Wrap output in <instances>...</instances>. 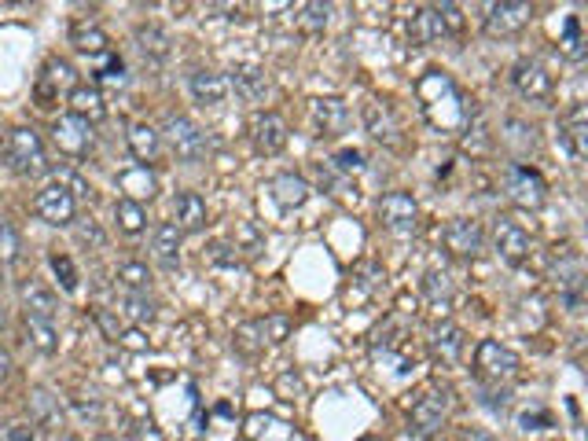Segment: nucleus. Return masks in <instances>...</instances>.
Masks as SVG:
<instances>
[{
    "label": "nucleus",
    "instance_id": "obj_1",
    "mask_svg": "<svg viewBox=\"0 0 588 441\" xmlns=\"http://www.w3.org/2000/svg\"><path fill=\"white\" fill-rule=\"evenodd\" d=\"M416 100H419V111L427 118L430 129H438V133H456L460 125L471 122V111H467L464 96L456 89V81L449 74H441V70H427L423 78L416 81Z\"/></svg>",
    "mask_w": 588,
    "mask_h": 441
},
{
    "label": "nucleus",
    "instance_id": "obj_2",
    "mask_svg": "<svg viewBox=\"0 0 588 441\" xmlns=\"http://www.w3.org/2000/svg\"><path fill=\"white\" fill-rule=\"evenodd\" d=\"M0 159H4V166L15 177H41V173L52 170L45 155V140L30 125H15V129L4 133V140H0Z\"/></svg>",
    "mask_w": 588,
    "mask_h": 441
},
{
    "label": "nucleus",
    "instance_id": "obj_3",
    "mask_svg": "<svg viewBox=\"0 0 588 441\" xmlns=\"http://www.w3.org/2000/svg\"><path fill=\"white\" fill-rule=\"evenodd\" d=\"M522 361L519 353L504 346L497 339H482L475 350V375L482 379V386H508L519 375Z\"/></svg>",
    "mask_w": 588,
    "mask_h": 441
},
{
    "label": "nucleus",
    "instance_id": "obj_4",
    "mask_svg": "<svg viewBox=\"0 0 588 441\" xmlns=\"http://www.w3.org/2000/svg\"><path fill=\"white\" fill-rule=\"evenodd\" d=\"M162 136H166V144H170L173 159L184 162V166H195V162L206 159V133L199 125L188 118V114H170L166 125H162Z\"/></svg>",
    "mask_w": 588,
    "mask_h": 441
},
{
    "label": "nucleus",
    "instance_id": "obj_5",
    "mask_svg": "<svg viewBox=\"0 0 588 441\" xmlns=\"http://www.w3.org/2000/svg\"><path fill=\"white\" fill-rule=\"evenodd\" d=\"M504 195L515 206H522V210H541L544 199H548V181L533 166L511 162L508 170H504Z\"/></svg>",
    "mask_w": 588,
    "mask_h": 441
},
{
    "label": "nucleus",
    "instance_id": "obj_6",
    "mask_svg": "<svg viewBox=\"0 0 588 441\" xmlns=\"http://www.w3.org/2000/svg\"><path fill=\"white\" fill-rule=\"evenodd\" d=\"M530 23H533V4H526V0H500V4H489L482 30L493 41H504V37L522 34Z\"/></svg>",
    "mask_w": 588,
    "mask_h": 441
},
{
    "label": "nucleus",
    "instance_id": "obj_7",
    "mask_svg": "<svg viewBox=\"0 0 588 441\" xmlns=\"http://www.w3.org/2000/svg\"><path fill=\"white\" fill-rule=\"evenodd\" d=\"M52 144H56V151L63 155V159H89L92 147H96V136H92V125L81 122V118H74V114H63V118H56V125H52Z\"/></svg>",
    "mask_w": 588,
    "mask_h": 441
},
{
    "label": "nucleus",
    "instance_id": "obj_8",
    "mask_svg": "<svg viewBox=\"0 0 588 441\" xmlns=\"http://www.w3.org/2000/svg\"><path fill=\"white\" fill-rule=\"evenodd\" d=\"M34 214L52 228H67V225H74V217H78V199H74L63 184L52 181L34 195Z\"/></svg>",
    "mask_w": 588,
    "mask_h": 441
},
{
    "label": "nucleus",
    "instance_id": "obj_9",
    "mask_svg": "<svg viewBox=\"0 0 588 441\" xmlns=\"http://www.w3.org/2000/svg\"><path fill=\"white\" fill-rule=\"evenodd\" d=\"M493 250H497V258L504 265H522V261L530 258V232L515 217L500 214L493 221Z\"/></svg>",
    "mask_w": 588,
    "mask_h": 441
},
{
    "label": "nucleus",
    "instance_id": "obj_10",
    "mask_svg": "<svg viewBox=\"0 0 588 441\" xmlns=\"http://www.w3.org/2000/svg\"><path fill=\"white\" fill-rule=\"evenodd\" d=\"M511 85H515V92H519L522 100H530V103L552 100V89H555L552 74H548L544 63H537V59H519V63L511 67Z\"/></svg>",
    "mask_w": 588,
    "mask_h": 441
},
{
    "label": "nucleus",
    "instance_id": "obj_11",
    "mask_svg": "<svg viewBox=\"0 0 588 441\" xmlns=\"http://www.w3.org/2000/svg\"><path fill=\"white\" fill-rule=\"evenodd\" d=\"M379 221H383V228H390L394 236L416 232V221H419L416 199L408 192H386L383 199H379Z\"/></svg>",
    "mask_w": 588,
    "mask_h": 441
},
{
    "label": "nucleus",
    "instance_id": "obj_12",
    "mask_svg": "<svg viewBox=\"0 0 588 441\" xmlns=\"http://www.w3.org/2000/svg\"><path fill=\"white\" fill-rule=\"evenodd\" d=\"M445 416H449V397L441 394V390H423L416 397V405H412V430H416L419 438H430V434H438L445 427Z\"/></svg>",
    "mask_w": 588,
    "mask_h": 441
},
{
    "label": "nucleus",
    "instance_id": "obj_13",
    "mask_svg": "<svg viewBox=\"0 0 588 441\" xmlns=\"http://www.w3.org/2000/svg\"><path fill=\"white\" fill-rule=\"evenodd\" d=\"M250 140H254V147H258V155L272 159V155H280L283 147H287L291 129H287V122H283L276 111H265L250 122Z\"/></svg>",
    "mask_w": 588,
    "mask_h": 441
},
{
    "label": "nucleus",
    "instance_id": "obj_14",
    "mask_svg": "<svg viewBox=\"0 0 588 441\" xmlns=\"http://www.w3.org/2000/svg\"><path fill=\"white\" fill-rule=\"evenodd\" d=\"M441 243H445V250H449L453 258H475L478 250H482V243H486V236H482V225H478V221H471V217H453V221L445 225V232H441Z\"/></svg>",
    "mask_w": 588,
    "mask_h": 441
},
{
    "label": "nucleus",
    "instance_id": "obj_15",
    "mask_svg": "<svg viewBox=\"0 0 588 441\" xmlns=\"http://www.w3.org/2000/svg\"><path fill=\"white\" fill-rule=\"evenodd\" d=\"M59 89H78L74 85V67H70L67 59H48L45 63V74L37 78V89H34V96H37V107H52L56 103V96H59Z\"/></svg>",
    "mask_w": 588,
    "mask_h": 441
},
{
    "label": "nucleus",
    "instance_id": "obj_16",
    "mask_svg": "<svg viewBox=\"0 0 588 441\" xmlns=\"http://www.w3.org/2000/svg\"><path fill=\"white\" fill-rule=\"evenodd\" d=\"M430 357L445 364V368L460 364V357H464V331L449 324V320L434 324V331H430Z\"/></svg>",
    "mask_w": 588,
    "mask_h": 441
},
{
    "label": "nucleus",
    "instance_id": "obj_17",
    "mask_svg": "<svg viewBox=\"0 0 588 441\" xmlns=\"http://www.w3.org/2000/svg\"><path fill=\"white\" fill-rule=\"evenodd\" d=\"M188 92H192V100L199 107H221L228 100V92H232V81L225 74H217V70H195L192 81H188Z\"/></svg>",
    "mask_w": 588,
    "mask_h": 441
},
{
    "label": "nucleus",
    "instance_id": "obj_18",
    "mask_svg": "<svg viewBox=\"0 0 588 441\" xmlns=\"http://www.w3.org/2000/svg\"><path fill=\"white\" fill-rule=\"evenodd\" d=\"M408 37H412V45H438V41H445V37H449L438 4H427V8H416V12H412Z\"/></svg>",
    "mask_w": 588,
    "mask_h": 441
},
{
    "label": "nucleus",
    "instance_id": "obj_19",
    "mask_svg": "<svg viewBox=\"0 0 588 441\" xmlns=\"http://www.w3.org/2000/svg\"><path fill=\"white\" fill-rule=\"evenodd\" d=\"M19 298H23V306L30 317H41V320H56L59 317V298L56 291L41 280H23L19 287Z\"/></svg>",
    "mask_w": 588,
    "mask_h": 441
},
{
    "label": "nucleus",
    "instance_id": "obj_20",
    "mask_svg": "<svg viewBox=\"0 0 588 441\" xmlns=\"http://www.w3.org/2000/svg\"><path fill=\"white\" fill-rule=\"evenodd\" d=\"M30 423L41 430H52V434L63 430V408H59V397L48 394L45 386H34V390H30Z\"/></svg>",
    "mask_w": 588,
    "mask_h": 441
},
{
    "label": "nucleus",
    "instance_id": "obj_21",
    "mask_svg": "<svg viewBox=\"0 0 588 441\" xmlns=\"http://www.w3.org/2000/svg\"><path fill=\"white\" fill-rule=\"evenodd\" d=\"M423 302H427V309L438 317V324L449 317V309H453V283H449L445 272L430 269L427 276H423Z\"/></svg>",
    "mask_w": 588,
    "mask_h": 441
},
{
    "label": "nucleus",
    "instance_id": "obj_22",
    "mask_svg": "<svg viewBox=\"0 0 588 441\" xmlns=\"http://www.w3.org/2000/svg\"><path fill=\"white\" fill-rule=\"evenodd\" d=\"M67 103H70V114L81 118V122H103L107 118V103H103V92L96 85H78L74 92H67Z\"/></svg>",
    "mask_w": 588,
    "mask_h": 441
},
{
    "label": "nucleus",
    "instance_id": "obj_23",
    "mask_svg": "<svg viewBox=\"0 0 588 441\" xmlns=\"http://www.w3.org/2000/svg\"><path fill=\"white\" fill-rule=\"evenodd\" d=\"M118 188H122V199H133V203L144 206V199H155V192H159V181H155V173L147 170V166H129V170L118 173Z\"/></svg>",
    "mask_w": 588,
    "mask_h": 441
},
{
    "label": "nucleus",
    "instance_id": "obj_24",
    "mask_svg": "<svg viewBox=\"0 0 588 441\" xmlns=\"http://www.w3.org/2000/svg\"><path fill=\"white\" fill-rule=\"evenodd\" d=\"M313 122L324 136H335L350 122V107L339 96H320V100H313Z\"/></svg>",
    "mask_w": 588,
    "mask_h": 441
},
{
    "label": "nucleus",
    "instance_id": "obj_25",
    "mask_svg": "<svg viewBox=\"0 0 588 441\" xmlns=\"http://www.w3.org/2000/svg\"><path fill=\"white\" fill-rule=\"evenodd\" d=\"M129 151H133V159L140 162V166H151V162L162 155V129H155V125H147V122H136L133 129H129Z\"/></svg>",
    "mask_w": 588,
    "mask_h": 441
},
{
    "label": "nucleus",
    "instance_id": "obj_26",
    "mask_svg": "<svg viewBox=\"0 0 588 441\" xmlns=\"http://www.w3.org/2000/svg\"><path fill=\"white\" fill-rule=\"evenodd\" d=\"M70 45L78 48V52H85V56H107L111 52V41H107V34H103L100 26L96 23H89V19H74L70 23Z\"/></svg>",
    "mask_w": 588,
    "mask_h": 441
},
{
    "label": "nucleus",
    "instance_id": "obj_27",
    "mask_svg": "<svg viewBox=\"0 0 588 441\" xmlns=\"http://www.w3.org/2000/svg\"><path fill=\"white\" fill-rule=\"evenodd\" d=\"M181 236H184V232L173 225V221L159 225L151 250H155V261H159L162 269H181Z\"/></svg>",
    "mask_w": 588,
    "mask_h": 441
},
{
    "label": "nucleus",
    "instance_id": "obj_28",
    "mask_svg": "<svg viewBox=\"0 0 588 441\" xmlns=\"http://www.w3.org/2000/svg\"><path fill=\"white\" fill-rule=\"evenodd\" d=\"M173 41H170V34L162 30V26H136V48L144 52V59L147 63H166L170 59V52H173Z\"/></svg>",
    "mask_w": 588,
    "mask_h": 441
},
{
    "label": "nucleus",
    "instance_id": "obj_29",
    "mask_svg": "<svg viewBox=\"0 0 588 441\" xmlns=\"http://www.w3.org/2000/svg\"><path fill=\"white\" fill-rule=\"evenodd\" d=\"M173 217L181 232H199L206 225V203L195 192H181L173 199Z\"/></svg>",
    "mask_w": 588,
    "mask_h": 441
},
{
    "label": "nucleus",
    "instance_id": "obj_30",
    "mask_svg": "<svg viewBox=\"0 0 588 441\" xmlns=\"http://www.w3.org/2000/svg\"><path fill=\"white\" fill-rule=\"evenodd\" d=\"M309 192H313V188H309L302 177H294V173H280V177L272 181V199H276L283 210H298V206L309 199Z\"/></svg>",
    "mask_w": 588,
    "mask_h": 441
},
{
    "label": "nucleus",
    "instance_id": "obj_31",
    "mask_svg": "<svg viewBox=\"0 0 588 441\" xmlns=\"http://www.w3.org/2000/svg\"><path fill=\"white\" fill-rule=\"evenodd\" d=\"M364 125H368V133H372L379 144H397V140H401V136H397L394 114H390V107H383V103H368V107H364Z\"/></svg>",
    "mask_w": 588,
    "mask_h": 441
},
{
    "label": "nucleus",
    "instance_id": "obj_32",
    "mask_svg": "<svg viewBox=\"0 0 588 441\" xmlns=\"http://www.w3.org/2000/svg\"><path fill=\"white\" fill-rule=\"evenodd\" d=\"M232 85H236V92L243 96V100L258 103L265 100V92H269V78H265V70L261 67H236L232 70Z\"/></svg>",
    "mask_w": 588,
    "mask_h": 441
},
{
    "label": "nucleus",
    "instance_id": "obj_33",
    "mask_svg": "<svg viewBox=\"0 0 588 441\" xmlns=\"http://www.w3.org/2000/svg\"><path fill=\"white\" fill-rule=\"evenodd\" d=\"M23 324H26V339H30V346H34L37 353H45V357H56L59 335H56V328H52V320H41V317H30V313H26Z\"/></svg>",
    "mask_w": 588,
    "mask_h": 441
},
{
    "label": "nucleus",
    "instance_id": "obj_34",
    "mask_svg": "<svg viewBox=\"0 0 588 441\" xmlns=\"http://www.w3.org/2000/svg\"><path fill=\"white\" fill-rule=\"evenodd\" d=\"M114 225H118L122 236H140L147 228V210L133 199H118L114 203Z\"/></svg>",
    "mask_w": 588,
    "mask_h": 441
},
{
    "label": "nucleus",
    "instance_id": "obj_35",
    "mask_svg": "<svg viewBox=\"0 0 588 441\" xmlns=\"http://www.w3.org/2000/svg\"><path fill=\"white\" fill-rule=\"evenodd\" d=\"M294 23H298V30H302L306 37H320L331 23V4H320V0L302 4L298 15H294Z\"/></svg>",
    "mask_w": 588,
    "mask_h": 441
},
{
    "label": "nucleus",
    "instance_id": "obj_36",
    "mask_svg": "<svg viewBox=\"0 0 588 441\" xmlns=\"http://www.w3.org/2000/svg\"><path fill=\"white\" fill-rule=\"evenodd\" d=\"M559 56L570 59V63H577V59L588 56V34L581 30V23H577V15H570L563 26V37H559Z\"/></svg>",
    "mask_w": 588,
    "mask_h": 441
},
{
    "label": "nucleus",
    "instance_id": "obj_37",
    "mask_svg": "<svg viewBox=\"0 0 588 441\" xmlns=\"http://www.w3.org/2000/svg\"><path fill=\"white\" fill-rule=\"evenodd\" d=\"M118 283H122L125 291L147 294V287H151V272H147L144 261H122V265H118Z\"/></svg>",
    "mask_w": 588,
    "mask_h": 441
},
{
    "label": "nucleus",
    "instance_id": "obj_38",
    "mask_svg": "<svg viewBox=\"0 0 588 441\" xmlns=\"http://www.w3.org/2000/svg\"><path fill=\"white\" fill-rule=\"evenodd\" d=\"M118 313L129 317L133 324H151V320H155V306H151V298H147V294H133V291L122 294V309H118Z\"/></svg>",
    "mask_w": 588,
    "mask_h": 441
},
{
    "label": "nucleus",
    "instance_id": "obj_39",
    "mask_svg": "<svg viewBox=\"0 0 588 441\" xmlns=\"http://www.w3.org/2000/svg\"><path fill=\"white\" fill-rule=\"evenodd\" d=\"M96 81L100 85H111V89H125V63L122 56H114V52H107V56H100V67H96Z\"/></svg>",
    "mask_w": 588,
    "mask_h": 441
},
{
    "label": "nucleus",
    "instance_id": "obj_40",
    "mask_svg": "<svg viewBox=\"0 0 588 441\" xmlns=\"http://www.w3.org/2000/svg\"><path fill=\"white\" fill-rule=\"evenodd\" d=\"M232 339H236V350L243 353V357H254V353L265 346V335H261V324H258V320H247V324H239Z\"/></svg>",
    "mask_w": 588,
    "mask_h": 441
},
{
    "label": "nucleus",
    "instance_id": "obj_41",
    "mask_svg": "<svg viewBox=\"0 0 588 441\" xmlns=\"http://www.w3.org/2000/svg\"><path fill=\"white\" fill-rule=\"evenodd\" d=\"M19 254H23V236L15 232L12 221H4V217H0V265H12V261H19Z\"/></svg>",
    "mask_w": 588,
    "mask_h": 441
},
{
    "label": "nucleus",
    "instance_id": "obj_42",
    "mask_svg": "<svg viewBox=\"0 0 588 441\" xmlns=\"http://www.w3.org/2000/svg\"><path fill=\"white\" fill-rule=\"evenodd\" d=\"M70 405H74V412H78L85 423H92V427H100V423H103L100 397H92V394H70Z\"/></svg>",
    "mask_w": 588,
    "mask_h": 441
},
{
    "label": "nucleus",
    "instance_id": "obj_43",
    "mask_svg": "<svg viewBox=\"0 0 588 441\" xmlns=\"http://www.w3.org/2000/svg\"><path fill=\"white\" fill-rule=\"evenodd\" d=\"M48 265H52V272H56V280L63 291H78V269H74V261L67 258V254H52L48 258Z\"/></svg>",
    "mask_w": 588,
    "mask_h": 441
},
{
    "label": "nucleus",
    "instance_id": "obj_44",
    "mask_svg": "<svg viewBox=\"0 0 588 441\" xmlns=\"http://www.w3.org/2000/svg\"><path fill=\"white\" fill-rule=\"evenodd\" d=\"M555 283L563 287V291H570L574 294L581 283H585V269H581V261H563V265H555Z\"/></svg>",
    "mask_w": 588,
    "mask_h": 441
},
{
    "label": "nucleus",
    "instance_id": "obj_45",
    "mask_svg": "<svg viewBox=\"0 0 588 441\" xmlns=\"http://www.w3.org/2000/svg\"><path fill=\"white\" fill-rule=\"evenodd\" d=\"M331 162H335V170L346 173V177L364 173V151H357V147H342V151H335Z\"/></svg>",
    "mask_w": 588,
    "mask_h": 441
},
{
    "label": "nucleus",
    "instance_id": "obj_46",
    "mask_svg": "<svg viewBox=\"0 0 588 441\" xmlns=\"http://www.w3.org/2000/svg\"><path fill=\"white\" fill-rule=\"evenodd\" d=\"M258 324H261V335H265L269 342H283L287 339V331H291V320L280 317V313H272V317L258 320Z\"/></svg>",
    "mask_w": 588,
    "mask_h": 441
},
{
    "label": "nucleus",
    "instance_id": "obj_47",
    "mask_svg": "<svg viewBox=\"0 0 588 441\" xmlns=\"http://www.w3.org/2000/svg\"><path fill=\"white\" fill-rule=\"evenodd\" d=\"M52 173H56V184H63V188H67V192L74 195V199H78V195H81V199L89 195V184L81 181V177H78L74 170H67V166H59V170H52Z\"/></svg>",
    "mask_w": 588,
    "mask_h": 441
},
{
    "label": "nucleus",
    "instance_id": "obj_48",
    "mask_svg": "<svg viewBox=\"0 0 588 441\" xmlns=\"http://www.w3.org/2000/svg\"><path fill=\"white\" fill-rule=\"evenodd\" d=\"M566 136H570V147H574L577 159H588V118H581V122L570 125Z\"/></svg>",
    "mask_w": 588,
    "mask_h": 441
},
{
    "label": "nucleus",
    "instance_id": "obj_49",
    "mask_svg": "<svg viewBox=\"0 0 588 441\" xmlns=\"http://www.w3.org/2000/svg\"><path fill=\"white\" fill-rule=\"evenodd\" d=\"M533 133H537V129H533V125H526V122H515V118H511V122H508V133H504V140H508V144H522V147H526V144H537V136H533Z\"/></svg>",
    "mask_w": 588,
    "mask_h": 441
},
{
    "label": "nucleus",
    "instance_id": "obj_50",
    "mask_svg": "<svg viewBox=\"0 0 588 441\" xmlns=\"http://www.w3.org/2000/svg\"><path fill=\"white\" fill-rule=\"evenodd\" d=\"M96 324L103 328V335L111 342H122V335H125V328H122V320L114 317L111 309H96Z\"/></svg>",
    "mask_w": 588,
    "mask_h": 441
},
{
    "label": "nucleus",
    "instance_id": "obj_51",
    "mask_svg": "<svg viewBox=\"0 0 588 441\" xmlns=\"http://www.w3.org/2000/svg\"><path fill=\"white\" fill-rule=\"evenodd\" d=\"M438 8H441V19H445V30H449V37L464 34V12H460L456 4H438Z\"/></svg>",
    "mask_w": 588,
    "mask_h": 441
},
{
    "label": "nucleus",
    "instance_id": "obj_52",
    "mask_svg": "<svg viewBox=\"0 0 588 441\" xmlns=\"http://www.w3.org/2000/svg\"><path fill=\"white\" fill-rule=\"evenodd\" d=\"M78 243H85V247H103V243H107V236H103V228L96 225V221H81V225H78Z\"/></svg>",
    "mask_w": 588,
    "mask_h": 441
},
{
    "label": "nucleus",
    "instance_id": "obj_53",
    "mask_svg": "<svg viewBox=\"0 0 588 441\" xmlns=\"http://www.w3.org/2000/svg\"><path fill=\"white\" fill-rule=\"evenodd\" d=\"M4 441H37L34 423H8L4 427Z\"/></svg>",
    "mask_w": 588,
    "mask_h": 441
},
{
    "label": "nucleus",
    "instance_id": "obj_54",
    "mask_svg": "<svg viewBox=\"0 0 588 441\" xmlns=\"http://www.w3.org/2000/svg\"><path fill=\"white\" fill-rule=\"evenodd\" d=\"M133 434H136V441H166V438L159 434V430L151 427V423H140V427H136Z\"/></svg>",
    "mask_w": 588,
    "mask_h": 441
},
{
    "label": "nucleus",
    "instance_id": "obj_55",
    "mask_svg": "<svg viewBox=\"0 0 588 441\" xmlns=\"http://www.w3.org/2000/svg\"><path fill=\"white\" fill-rule=\"evenodd\" d=\"M122 346H129V350H147V339L140 335V331H125Z\"/></svg>",
    "mask_w": 588,
    "mask_h": 441
},
{
    "label": "nucleus",
    "instance_id": "obj_56",
    "mask_svg": "<svg viewBox=\"0 0 588 441\" xmlns=\"http://www.w3.org/2000/svg\"><path fill=\"white\" fill-rule=\"evenodd\" d=\"M8 375H12V353L0 346V383H4Z\"/></svg>",
    "mask_w": 588,
    "mask_h": 441
},
{
    "label": "nucleus",
    "instance_id": "obj_57",
    "mask_svg": "<svg viewBox=\"0 0 588 441\" xmlns=\"http://www.w3.org/2000/svg\"><path fill=\"white\" fill-rule=\"evenodd\" d=\"M464 441H493V438H486V434H478V430H464Z\"/></svg>",
    "mask_w": 588,
    "mask_h": 441
},
{
    "label": "nucleus",
    "instance_id": "obj_58",
    "mask_svg": "<svg viewBox=\"0 0 588 441\" xmlns=\"http://www.w3.org/2000/svg\"><path fill=\"white\" fill-rule=\"evenodd\" d=\"M92 441H118V438H114V434H96Z\"/></svg>",
    "mask_w": 588,
    "mask_h": 441
},
{
    "label": "nucleus",
    "instance_id": "obj_59",
    "mask_svg": "<svg viewBox=\"0 0 588 441\" xmlns=\"http://www.w3.org/2000/svg\"><path fill=\"white\" fill-rule=\"evenodd\" d=\"M0 328H4V313H0Z\"/></svg>",
    "mask_w": 588,
    "mask_h": 441
}]
</instances>
